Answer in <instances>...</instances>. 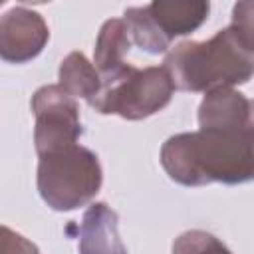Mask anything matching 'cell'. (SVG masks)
<instances>
[{"label": "cell", "mask_w": 254, "mask_h": 254, "mask_svg": "<svg viewBox=\"0 0 254 254\" xmlns=\"http://www.w3.org/2000/svg\"><path fill=\"white\" fill-rule=\"evenodd\" d=\"M252 34V0H238L230 26L204 42H181L167 54L163 65L183 91L206 93L248 83L254 71Z\"/></svg>", "instance_id": "cell-1"}, {"label": "cell", "mask_w": 254, "mask_h": 254, "mask_svg": "<svg viewBox=\"0 0 254 254\" xmlns=\"http://www.w3.org/2000/svg\"><path fill=\"white\" fill-rule=\"evenodd\" d=\"M0 252H38V246L22 234L0 226Z\"/></svg>", "instance_id": "cell-13"}, {"label": "cell", "mask_w": 254, "mask_h": 254, "mask_svg": "<svg viewBox=\"0 0 254 254\" xmlns=\"http://www.w3.org/2000/svg\"><path fill=\"white\" fill-rule=\"evenodd\" d=\"M200 127H224V129H250L252 127V103L234 87H216L206 91L198 105Z\"/></svg>", "instance_id": "cell-7"}, {"label": "cell", "mask_w": 254, "mask_h": 254, "mask_svg": "<svg viewBox=\"0 0 254 254\" xmlns=\"http://www.w3.org/2000/svg\"><path fill=\"white\" fill-rule=\"evenodd\" d=\"M20 2H26V4H42V2H52V0H20Z\"/></svg>", "instance_id": "cell-14"}, {"label": "cell", "mask_w": 254, "mask_h": 254, "mask_svg": "<svg viewBox=\"0 0 254 254\" xmlns=\"http://www.w3.org/2000/svg\"><path fill=\"white\" fill-rule=\"evenodd\" d=\"M32 113L36 117L34 143L38 155L77 143L81 135L79 107L75 97L58 83L42 85L32 95Z\"/></svg>", "instance_id": "cell-5"}, {"label": "cell", "mask_w": 254, "mask_h": 254, "mask_svg": "<svg viewBox=\"0 0 254 254\" xmlns=\"http://www.w3.org/2000/svg\"><path fill=\"white\" fill-rule=\"evenodd\" d=\"M147 12L159 32L173 42L198 30L210 12V0H153Z\"/></svg>", "instance_id": "cell-8"}, {"label": "cell", "mask_w": 254, "mask_h": 254, "mask_svg": "<svg viewBox=\"0 0 254 254\" xmlns=\"http://www.w3.org/2000/svg\"><path fill=\"white\" fill-rule=\"evenodd\" d=\"M58 85L71 97H79L91 103L101 89V75L81 52H71L62 60Z\"/></svg>", "instance_id": "cell-11"}, {"label": "cell", "mask_w": 254, "mask_h": 254, "mask_svg": "<svg viewBox=\"0 0 254 254\" xmlns=\"http://www.w3.org/2000/svg\"><path fill=\"white\" fill-rule=\"evenodd\" d=\"M175 89L165 65L139 69L125 64L111 75L101 77V89L89 105L103 115L135 121L161 111L171 101Z\"/></svg>", "instance_id": "cell-4"}, {"label": "cell", "mask_w": 254, "mask_h": 254, "mask_svg": "<svg viewBox=\"0 0 254 254\" xmlns=\"http://www.w3.org/2000/svg\"><path fill=\"white\" fill-rule=\"evenodd\" d=\"M79 238L81 252H123V246L117 236V214L105 202L91 204V208L83 214Z\"/></svg>", "instance_id": "cell-9"}, {"label": "cell", "mask_w": 254, "mask_h": 254, "mask_svg": "<svg viewBox=\"0 0 254 254\" xmlns=\"http://www.w3.org/2000/svg\"><path fill=\"white\" fill-rule=\"evenodd\" d=\"M129 46L131 40L121 18H111L101 26L93 52V65L101 77H107L125 65V54L129 52Z\"/></svg>", "instance_id": "cell-10"}, {"label": "cell", "mask_w": 254, "mask_h": 254, "mask_svg": "<svg viewBox=\"0 0 254 254\" xmlns=\"http://www.w3.org/2000/svg\"><path fill=\"white\" fill-rule=\"evenodd\" d=\"M38 157V190L54 210H75L87 204L101 189V165L87 147L73 143Z\"/></svg>", "instance_id": "cell-3"}, {"label": "cell", "mask_w": 254, "mask_h": 254, "mask_svg": "<svg viewBox=\"0 0 254 254\" xmlns=\"http://www.w3.org/2000/svg\"><path fill=\"white\" fill-rule=\"evenodd\" d=\"M161 165L173 181L185 187L248 183L254 177L252 127H200L173 135L161 147Z\"/></svg>", "instance_id": "cell-2"}, {"label": "cell", "mask_w": 254, "mask_h": 254, "mask_svg": "<svg viewBox=\"0 0 254 254\" xmlns=\"http://www.w3.org/2000/svg\"><path fill=\"white\" fill-rule=\"evenodd\" d=\"M50 40L46 20L28 8H12L0 16V60L24 64L40 56Z\"/></svg>", "instance_id": "cell-6"}, {"label": "cell", "mask_w": 254, "mask_h": 254, "mask_svg": "<svg viewBox=\"0 0 254 254\" xmlns=\"http://www.w3.org/2000/svg\"><path fill=\"white\" fill-rule=\"evenodd\" d=\"M121 20L127 28L129 40L137 44L141 50H145L147 54H165L171 48V42L159 32L155 22L151 20L147 6L127 8Z\"/></svg>", "instance_id": "cell-12"}, {"label": "cell", "mask_w": 254, "mask_h": 254, "mask_svg": "<svg viewBox=\"0 0 254 254\" xmlns=\"http://www.w3.org/2000/svg\"><path fill=\"white\" fill-rule=\"evenodd\" d=\"M4 2H6V0H0V6H2V4H4Z\"/></svg>", "instance_id": "cell-15"}]
</instances>
